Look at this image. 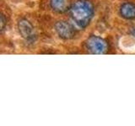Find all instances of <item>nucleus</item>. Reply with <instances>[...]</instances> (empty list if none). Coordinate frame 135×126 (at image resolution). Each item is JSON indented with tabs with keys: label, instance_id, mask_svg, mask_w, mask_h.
I'll use <instances>...</instances> for the list:
<instances>
[{
	"label": "nucleus",
	"instance_id": "nucleus-1",
	"mask_svg": "<svg viewBox=\"0 0 135 126\" xmlns=\"http://www.w3.org/2000/svg\"><path fill=\"white\" fill-rule=\"evenodd\" d=\"M97 10V0H74L67 16L80 31L84 32L95 20Z\"/></svg>",
	"mask_w": 135,
	"mask_h": 126
},
{
	"label": "nucleus",
	"instance_id": "nucleus-5",
	"mask_svg": "<svg viewBox=\"0 0 135 126\" xmlns=\"http://www.w3.org/2000/svg\"><path fill=\"white\" fill-rule=\"evenodd\" d=\"M74 0H40L39 9L48 15L64 16L69 13Z\"/></svg>",
	"mask_w": 135,
	"mask_h": 126
},
{
	"label": "nucleus",
	"instance_id": "nucleus-4",
	"mask_svg": "<svg viewBox=\"0 0 135 126\" xmlns=\"http://www.w3.org/2000/svg\"><path fill=\"white\" fill-rule=\"evenodd\" d=\"M111 43L107 38L95 34L89 35L80 44V49L84 54L105 55L111 53Z\"/></svg>",
	"mask_w": 135,
	"mask_h": 126
},
{
	"label": "nucleus",
	"instance_id": "nucleus-2",
	"mask_svg": "<svg viewBox=\"0 0 135 126\" xmlns=\"http://www.w3.org/2000/svg\"><path fill=\"white\" fill-rule=\"evenodd\" d=\"M38 19L29 14H20L15 19V28L21 40L27 46H35L41 38V29Z\"/></svg>",
	"mask_w": 135,
	"mask_h": 126
},
{
	"label": "nucleus",
	"instance_id": "nucleus-6",
	"mask_svg": "<svg viewBox=\"0 0 135 126\" xmlns=\"http://www.w3.org/2000/svg\"><path fill=\"white\" fill-rule=\"evenodd\" d=\"M116 14L122 21L128 23L135 22V1L122 0L116 8Z\"/></svg>",
	"mask_w": 135,
	"mask_h": 126
},
{
	"label": "nucleus",
	"instance_id": "nucleus-8",
	"mask_svg": "<svg viewBox=\"0 0 135 126\" xmlns=\"http://www.w3.org/2000/svg\"><path fill=\"white\" fill-rule=\"evenodd\" d=\"M128 34L129 36H131L132 38H133V39H135V25L128 28Z\"/></svg>",
	"mask_w": 135,
	"mask_h": 126
},
{
	"label": "nucleus",
	"instance_id": "nucleus-7",
	"mask_svg": "<svg viewBox=\"0 0 135 126\" xmlns=\"http://www.w3.org/2000/svg\"><path fill=\"white\" fill-rule=\"evenodd\" d=\"M11 21V14L9 12V8H4L3 5L2 4L1 8V33L3 35L4 32H5L8 26L10 24Z\"/></svg>",
	"mask_w": 135,
	"mask_h": 126
},
{
	"label": "nucleus",
	"instance_id": "nucleus-3",
	"mask_svg": "<svg viewBox=\"0 0 135 126\" xmlns=\"http://www.w3.org/2000/svg\"><path fill=\"white\" fill-rule=\"evenodd\" d=\"M50 30L53 36L63 42H73L82 36V31L69 18L66 19L62 16H57V18L51 19Z\"/></svg>",
	"mask_w": 135,
	"mask_h": 126
}]
</instances>
